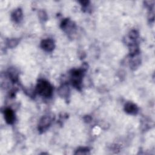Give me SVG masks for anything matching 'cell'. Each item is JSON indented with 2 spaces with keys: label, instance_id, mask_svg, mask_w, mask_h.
I'll return each mask as SVG.
<instances>
[{
  "label": "cell",
  "instance_id": "cell-8",
  "mask_svg": "<svg viewBox=\"0 0 155 155\" xmlns=\"http://www.w3.org/2000/svg\"><path fill=\"white\" fill-rule=\"evenodd\" d=\"M68 92H69L68 88H67V87L65 85H63V87H61L59 90V93L60 95L63 97L67 96Z\"/></svg>",
  "mask_w": 155,
  "mask_h": 155
},
{
  "label": "cell",
  "instance_id": "cell-10",
  "mask_svg": "<svg viewBox=\"0 0 155 155\" xmlns=\"http://www.w3.org/2000/svg\"><path fill=\"white\" fill-rule=\"evenodd\" d=\"M139 37V33L136 30H131L129 33V38L131 40L136 41Z\"/></svg>",
  "mask_w": 155,
  "mask_h": 155
},
{
  "label": "cell",
  "instance_id": "cell-6",
  "mask_svg": "<svg viewBox=\"0 0 155 155\" xmlns=\"http://www.w3.org/2000/svg\"><path fill=\"white\" fill-rule=\"evenodd\" d=\"M124 110L126 113L130 114H136L138 112V107L132 102H128L125 105Z\"/></svg>",
  "mask_w": 155,
  "mask_h": 155
},
{
  "label": "cell",
  "instance_id": "cell-2",
  "mask_svg": "<svg viewBox=\"0 0 155 155\" xmlns=\"http://www.w3.org/2000/svg\"><path fill=\"white\" fill-rule=\"evenodd\" d=\"M84 69H74L71 73V82L72 85L78 90L81 88Z\"/></svg>",
  "mask_w": 155,
  "mask_h": 155
},
{
  "label": "cell",
  "instance_id": "cell-5",
  "mask_svg": "<svg viewBox=\"0 0 155 155\" xmlns=\"http://www.w3.org/2000/svg\"><path fill=\"white\" fill-rule=\"evenodd\" d=\"M4 119L8 124H13L15 120V116L13 111L9 108H5L4 111Z\"/></svg>",
  "mask_w": 155,
  "mask_h": 155
},
{
  "label": "cell",
  "instance_id": "cell-11",
  "mask_svg": "<svg viewBox=\"0 0 155 155\" xmlns=\"http://www.w3.org/2000/svg\"><path fill=\"white\" fill-rule=\"evenodd\" d=\"M89 149L88 148H85V147H81L79 148L76 150L75 152V154H86L89 153Z\"/></svg>",
  "mask_w": 155,
  "mask_h": 155
},
{
  "label": "cell",
  "instance_id": "cell-3",
  "mask_svg": "<svg viewBox=\"0 0 155 155\" xmlns=\"http://www.w3.org/2000/svg\"><path fill=\"white\" fill-rule=\"evenodd\" d=\"M52 122V118L50 116H44L41 117L38 124V130L42 133L47 130L51 125Z\"/></svg>",
  "mask_w": 155,
  "mask_h": 155
},
{
  "label": "cell",
  "instance_id": "cell-7",
  "mask_svg": "<svg viewBox=\"0 0 155 155\" xmlns=\"http://www.w3.org/2000/svg\"><path fill=\"white\" fill-rule=\"evenodd\" d=\"M12 19L16 23H19L21 21L22 19V12L21 8L16 9L12 13Z\"/></svg>",
  "mask_w": 155,
  "mask_h": 155
},
{
  "label": "cell",
  "instance_id": "cell-4",
  "mask_svg": "<svg viewBox=\"0 0 155 155\" xmlns=\"http://www.w3.org/2000/svg\"><path fill=\"white\" fill-rule=\"evenodd\" d=\"M41 47L44 50L47 52H51L54 48V42L51 39H45L41 42Z\"/></svg>",
  "mask_w": 155,
  "mask_h": 155
},
{
  "label": "cell",
  "instance_id": "cell-9",
  "mask_svg": "<svg viewBox=\"0 0 155 155\" xmlns=\"http://www.w3.org/2000/svg\"><path fill=\"white\" fill-rule=\"evenodd\" d=\"M19 41L18 39H15V38H13V39H10L8 40H7V45L8 47L10 48H13L14 47H15L18 43Z\"/></svg>",
  "mask_w": 155,
  "mask_h": 155
},
{
  "label": "cell",
  "instance_id": "cell-1",
  "mask_svg": "<svg viewBox=\"0 0 155 155\" xmlns=\"http://www.w3.org/2000/svg\"><path fill=\"white\" fill-rule=\"evenodd\" d=\"M36 90L39 94L45 97H49L53 93V87L47 81L39 79L37 83Z\"/></svg>",
  "mask_w": 155,
  "mask_h": 155
}]
</instances>
